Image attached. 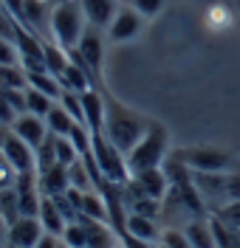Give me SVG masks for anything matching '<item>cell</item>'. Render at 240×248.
Returning a JSON list of instances; mask_svg holds the SVG:
<instances>
[{"label":"cell","instance_id":"cell-9","mask_svg":"<svg viewBox=\"0 0 240 248\" xmlns=\"http://www.w3.org/2000/svg\"><path fill=\"white\" fill-rule=\"evenodd\" d=\"M46 234L40 217H26L20 215L15 223H9V237H6V246L12 248H34L40 243V237Z\"/></svg>","mask_w":240,"mask_h":248},{"label":"cell","instance_id":"cell-11","mask_svg":"<svg viewBox=\"0 0 240 248\" xmlns=\"http://www.w3.org/2000/svg\"><path fill=\"white\" fill-rule=\"evenodd\" d=\"M133 184L139 186L147 198H156V201H164V198L170 195V175H167L164 167L133 172Z\"/></svg>","mask_w":240,"mask_h":248},{"label":"cell","instance_id":"cell-17","mask_svg":"<svg viewBox=\"0 0 240 248\" xmlns=\"http://www.w3.org/2000/svg\"><path fill=\"white\" fill-rule=\"evenodd\" d=\"M46 124H48V130H51V136H71L74 133V127H77V122H74V116L68 113V110L57 102L54 108H51V113L46 116Z\"/></svg>","mask_w":240,"mask_h":248},{"label":"cell","instance_id":"cell-6","mask_svg":"<svg viewBox=\"0 0 240 248\" xmlns=\"http://www.w3.org/2000/svg\"><path fill=\"white\" fill-rule=\"evenodd\" d=\"M71 54V60L82 65L91 77L96 79V85H99V77H102V62H105V43H102V29H96V26H88L85 34H82L80 46L74 48V51H68Z\"/></svg>","mask_w":240,"mask_h":248},{"label":"cell","instance_id":"cell-19","mask_svg":"<svg viewBox=\"0 0 240 248\" xmlns=\"http://www.w3.org/2000/svg\"><path fill=\"white\" fill-rule=\"evenodd\" d=\"M60 240H63L65 246H71V248H91V226H88V220L80 217V220L68 223Z\"/></svg>","mask_w":240,"mask_h":248},{"label":"cell","instance_id":"cell-20","mask_svg":"<svg viewBox=\"0 0 240 248\" xmlns=\"http://www.w3.org/2000/svg\"><path fill=\"white\" fill-rule=\"evenodd\" d=\"M68 65H71V54H68L63 46H57L54 40H46V68H48V74H54V77L60 79Z\"/></svg>","mask_w":240,"mask_h":248},{"label":"cell","instance_id":"cell-24","mask_svg":"<svg viewBox=\"0 0 240 248\" xmlns=\"http://www.w3.org/2000/svg\"><path fill=\"white\" fill-rule=\"evenodd\" d=\"M0 217L6 223H15L20 217V198H17V189H0Z\"/></svg>","mask_w":240,"mask_h":248},{"label":"cell","instance_id":"cell-41","mask_svg":"<svg viewBox=\"0 0 240 248\" xmlns=\"http://www.w3.org/2000/svg\"><path fill=\"white\" fill-rule=\"evenodd\" d=\"M0 9H3V0H0Z\"/></svg>","mask_w":240,"mask_h":248},{"label":"cell","instance_id":"cell-1","mask_svg":"<svg viewBox=\"0 0 240 248\" xmlns=\"http://www.w3.org/2000/svg\"><path fill=\"white\" fill-rule=\"evenodd\" d=\"M147 127H150V119L128 110L122 102H116L113 96L105 93V130L102 133L108 136V141L113 147H119L128 155L139 144V139L147 133Z\"/></svg>","mask_w":240,"mask_h":248},{"label":"cell","instance_id":"cell-5","mask_svg":"<svg viewBox=\"0 0 240 248\" xmlns=\"http://www.w3.org/2000/svg\"><path fill=\"white\" fill-rule=\"evenodd\" d=\"M176 158L190 172H218V175H226V172L238 170L235 155L221 150V147H187V150L176 153Z\"/></svg>","mask_w":240,"mask_h":248},{"label":"cell","instance_id":"cell-32","mask_svg":"<svg viewBox=\"0 0 240 248\" xmlns=\"http://www.w3.org/2000/svg\"><path fill=\"white\" fill-rule=\"evenodd\" d=\"M226 192H229V203L240 201V170L226 172Z\"/></svg>","mask_w":240,"mask_h":248},{"label":"cell","instance_id":"cell-10","mask_svg":"<svg viewBox=\"0 0 240 248\" xmlns=\"http://www.w3.org/2000/svg\"><path fill=\"white\" fill-rule=\"evenodd\" d=\"M12 133L20 136L34 153H37V147H43L46 139L51 136L46 119H40V116H34V113H23V116H17L15 122H12Z\"/></svg>","mask_w":240,"mask_h":248},{"label":"cell","instance_id":"cell-21","mask_svg":"<svg viewBox=\"0 0 240 248\" xmlns=\"http://www.w3.org/2000/svg\"><path fill=\"white\" fill-rule=\"evenodd\" d=\"M26 77H29V88L46 93V96H51V99H60L63 82L54 77V74H48V71H32V74H26Z\"/></svg>","mask_w":240,"mask_h":248},{"label":"cell","instance_id":"cell-30","mask_svg":"<svg viewBox=\"0 0 240 248\" xmlns=\"http://www.w3.org/2000/svg\"><path fill=\"white\" fill-rule=\"evenodd\" d=\"M130 6L142 17H156L164 9V0H130Z\"/></svg>","mask_w":240,"mask_h":248},{"label":"cell","instance_id":"cell-37","mask_svg":"<svg viewBox=\"0 0 240 248\" xmlns=\"http://www.w3.org/2000/svg\"><path fill=\"white\" fill-rule=\"evenodd\" d=\"M48 3H51V6H60V3H65V0H48Z\"/></svg>","mask_w":240,"mask_h":248},{"label":"cell","instance_id":"cell-34","mask_svg":"<svg viewBox=\"0 0 240 248\" xmlns=\"http://www.w3.org/2000/svg\"><path fill=\"white\" fill-rule=\"evenodd\" d=\"M3 9L15 17L17 23H23V9H26V0H3Z\"/></svg>","mask_w":240,"mask_h":248},{"label":"cell","instance_id":"cell-7","mask_svg":"<svg viewBox=\"0 0 240 248\" xmlns=\"http://www.w3.org/2000/svg\"><path fill=\"white\" fill-rule=\"evenodd\" d=\"M0 153H3V158L17 170V175L37 172V153H34L20 136H15L12 130H9V136L3 139V144H0Z\"/></svg>","mask_w":240,"mask_h":248},{"label":"cell","instance_id":"cell-29","mask_svg":"<svg viewBox=\"0 0 240 248\" xmlns=\"http://www.w3.org/2000/svg\"><path fill=\"white\" fill-rule=\"evenodd\" d=\"M0 65H20V51L12 40L0 37Z\"/></svg>","mask_w":240,"mask_h":248},{"label":"cell","instance_id":"cell-27","mask_svg":"<svg viewBox=\"0 0 240 248\" xmlns=\"http://www.w3.org/2000/svg\"><path fill=\"white\" fill-rule=\"evenodd\" d=\"M60 105H63L71 116H74V122L77 124H85V110H82V96L74 91H63L60 93V99H57Z\"/></svg>","mask_w":240,"mask_h":248},{"label":"cell","instance_id":"cell-16","mask_svg":"<svg viewBox=\"0 0 240 248\" xmlns=\"http://www.w3.org/2000/svg\"><path fill=\"white\" fill-rule=\"evenodd\" d=\"M40 223H43V229H46L48 234H57V237H63L65 226H68V220H65V215L60 212V206L54 203V198H43V203H40Z\"/></svg>","mask_w":240,"mask_h":248},{"label":"cell","instance_id":"cell-25","mask_svg":"<svg viewBox=\"0 0 240 248\" xmlns=\"http://www.w3.org/2000/svg\"><path fill=\"white\" fill-rule=\"evenodd\" d=\"M54 150H57V161L65 164V167H71V164L80 161V150L74 147V141L65 139V136H54Z\"/></svg>","mask_w":240,"mask_h":248},{"label":"cell","instance_id":"cell-23","mask_svg":"<svg viewBox=\"0 0 240 248\" xmlns=\"http://www.w3.org/2000/svg\"><path fill=\"white\" fill-rule=\"evenodd\" d=\"M0 85H3V88L26 91V88H29V77H26L23 65H0Z\"/></svg>","mask_w":240,"mask_h":248},{"label":"cell","instance_id":"cell-8","mask_svg":"<svg viewBox=\"0 0 240 248\" xmlns=\"http://www.w3.org/2000/svg\"><path fill=\"white\" fill-rule=\"evenodd\" d=\"M144 17L133 9V6H119V12L113 17V23L108 26V37L113 43H130L142 34Z\"/></svg>","mask_w":240,"mask_h":248},{"label":"cell","instance_id":"cell-4","mask_svg":"<svg viewBox=\"0 0 240 248\" xmlns=\"http://www.w3.org/2000/svg\"><path fill=\"white\" fill-rule=\"evenodd\" d=\"M91 155H94L96 170L102 172L105 181L125 186L133 178L130 167H128V155L122 153L119 147H113L105 133H91Z\"/></svg>","mask_w":240,"mask_h":248},{"label":"cell","instance_id":"cell-38","mask_svg":"<svg viewBox=\"0 0 240 248\" xmlns=\"http://www.w3.org/2000/svg\"><path fill=\"white\" fill-rule=\"evenodd\" d=\"M60 248H71V246H65V243H63V240H60Z\"/></svg>","mask_w":240,"mask_h":248},{"label":"cell","instance_id":"cell-31","mask_svg":"<svg viewBox=\"0 0 240 248\" xmlns=\"http://www.w3.org/2000/svg\"><path fill=\"white\" fill-rule=\"evenodd\" d=\"M17 178H20L17 170L3 158V153H0V189H12V186L17 184Z\"/></svg>","mask_w":240,"mask_h":248},{"label":"cell","instance_id":"cell-28","mask_svg":"<svg viewBox=\"0 0 240 248\" xmlns=\"http://www.w3.org/2000/svg\"><path fill=\"white\" fill-rule=\"evenodd\" d=\"M159 246L161 248H192V240L187 237V232H181V229H164Z\"/></svg>","mask_w":240,"mask_h":248},{"label":"cell","instance_id":"cell-36","mask_svg":"<svg viewBox=\"0 0 240 248\" xmlns=\"http://www.w3.org/2000/svg\"><path fill=\"white\" fill-rule=\"evenodd\" d=\"M6 237H9V223L0 217V243H6Z\"/></svg>","mask_w":240,"mask_h":248},{"label":"cell","instance_id":"cell-40","mask_svg":"<svg viewBox=\"0 0 240 248\" xmlns=\"http://www.w3.org/2000/svg\"><path fill=\"white\" fill-rule=\"evenodd\" d=\"M119 3H130V0H119Z\"/></svg>","mask_w":240,"mask_h":248},{"label":"cell","instance_id":"cell-26","mask_svg":"<svg viewBox=\"0 0 240 248\" xmlns=\"http://www.w3.org/2000/svg\"><path fill=\"white\" fill-rule=\"evenodd\" d=\"M212 217H218V220L224 223L226 229H232L235 234H240V201H232V203H226L224 209H218V212H212Z\"/></svg>","mask_w":240,"mask_h":248},{"label":"cell","instance_id":"cell-39","mask_svg":"<svg viewBox=\"0 0 240 248\" xmlns=\"http://www.w3.org/2000/svg\"><path fill=\"white\" fill-rule=\"evenodd\" d=\"M0 248H9V246H6V243H0Z\"/></svg>","mask_w":240,"mask_h":248},{"label":"cell","instance_id":"cell-2","mask_svg":"<svg viewBox=\"0 0 240 248\" xmlns=\"http://www.w3.org/2000/svg\"><path fill=\"white\" fill-rule=\"evenodd\" d=\"M170 155V133L161 122H150L147 133H144L139 144L128 153V167L130 175L142 170H153V167H161Z\"/></svg>","mask_w":240,"mask_h":248},{"label":"cell","instance_id":"cell-14","mask_svg":"<svg viewBox=\"0 0 240 248\" xmlns=\"http://www.w3.org/2000/svg\"><path fill=\"white\" fill-rule=\"evenodd\" d=\"M51 3L48 0H26V9H23V23L26 29H32L34 34L48 31L51 34Z\"/></svg>","mask_w":240,"mask_h":248},{"label":"cell","instance_id":"cell-42","mask_svg":"<svg viewBox=\"0 0 240 248\" xmlns=\"http://www.w3.org/2000/svg\"><path fill=\"white\" fill-rule=\"evenodd\" d=\"M9 248H12V246H9Z\"/></svg>","mask_w":240,"mask_h":248},{"label":"cell","instance_id":"cell-15","mask_svg":"<svg viewBox=\"0 0 240 248\" xmlns=\"http://www.w3.org/2000/svg\"><path fill=\"white\" fill-rule=\"evenodd\" d=\"M40 189L43 195H65L71 189V175H68V167L65 164H54L51 170L40 172Z\"/></svg>","mask_w":240,"mask_h":248},{"label":"cell","instance_id":"cell-12","mask_svg":"<svg viewBox=\"0 0 240 248\" xmlns=\"http://www.w3.org/2000/svg\"><path fill=\"white\" fill-rule=\"evenodd\" d=\"M80 6L88 26H96V29H108L119 12V0H80Z\"/></svg>","mask_w":240,"mask_h":248},{"label":"cell","instance_id":"cell-3","mask_svg":"<svg viewBox=\"0 0 240 248\" xmlns=\"http://www.w3.org/2000/svg\"><path fill=\"white\" fill-rule=\"evenodd\" d=\"M85 23L88 20L82 15L80 0H65V3L51 9V40L57 46H63L65 51H74L80 46L85 29H88Z\"/></svg>","mask_w":240,"mask_h":248},{"label":"cell","instance_id":"cell-18","mask_svg":"<svg viewBox=\"0 0 240 248\" xmlns=\"http://www.w3.org/2000/svg\"><path fill=\"white\" fill-rule=\"evenodd\" d=\"M184 232H187V237L192 240V248H218L215 234H212V226H209V217H198V220H192Z\"/></svg>","mask_w":240,"mask_h":248},{"label":"cell","instance_id":"cell-22","mask_svg":"<svg viewBox=\"0 0 240 248\" xmlns=\"http://www.w3.org/2000/svg\"><path fill=\"white\" fill-rule=\"evenodd\" d=\"M54 105H57V99H51V96H46V93H40V91H34V88H26V108H29V113L46 119Z\"/></svg>","mask_w":240,"mask_h":248},{"label":"cell","instance_id":"cell-13","mask_svg":"<svg viewBox=\"0 0 240 248\" xmlns=\"http://www.w3.org/2000/svg\"><path fill=\"white\" fill-rule=\"evenodd\" d=\"M122 234H130V237L144 240V243H150V246H159V240H161L159 223H156L153 217L136 215V212H128V217H125V232Z\"/></svg>","mask_w":240,"mask_h":248},{"label":"cell","instance_id":"cell-33","mask_svg":"<svg viewBox=\"0 0 240 248\" xmlns=\"http://www.w3.org/2000/svg\"><path fill=\"white\" fill-rule=\"evenodd\" d=\"M17 119L15 108L9 105V99H6V93H3V88H0V124H6V127H12V122Z\"/></svg>","mask_w":240,"mask_h":248},{"label":"cell","instance_id":"cell-35","mask_svg":"<svg viewBox=\"0 0 240 248\" xmlns=\"http://www.w3.org/2000/svg\"><path fill=\"white\" fill-rule=\"evenodd\" d=\"M34 248H60V237H57V234H43V237H40V243H37V246Z\"/></svg>","mask_w":240,"mask_h":248}]
</instances>
